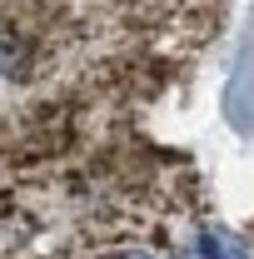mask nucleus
<instances>
[{
    "label": "nucleus",
    "instance_id": "f257e3e1",
    "mask_svg": "<svg viewBox=\"0 0 254 259\" xmlns=\"http://www.w3.org/2000/svg\"><path fill=\"white\" fill-rule=\"evenodd\" d=\"M194 244H199V249H209L215 259H254L249 244H244L234 229H220V225H204L199 234H194Z\"/></svg>",
    "mask_w": 254,
    "mask_h": 259
},
{
    "label": "nucleus",
    "instance_id": "f03ea898",
    "mask_svg": "<svg viewBox=\"0 0 254 259\" xmlns=\"http://www.w3.org/2000/svg\"><path fill=\"white\" fill-rule=\"evenodd\" d=\"M185 259H215V254H209V249H199V244H190V249H185Z\"/></svg>",
    "mask_w": 254,
    "mask_h": 259
},
{
    "label": "nucleus",
    "instance_id": "7ed1b4c3",
    "mask_svg": "<svg viewBox=\"0 0 254 259\" xmlns=\"http://www.w3.org/2000/svg\"><path fill=\"white\" fill-rule=\"evenodd\" d=\"M120 259H155V254H145V249H130V254H120Z\"/></svg>",
    "mask_w": 254,
    "mask_h": 259
}]
</instances>
